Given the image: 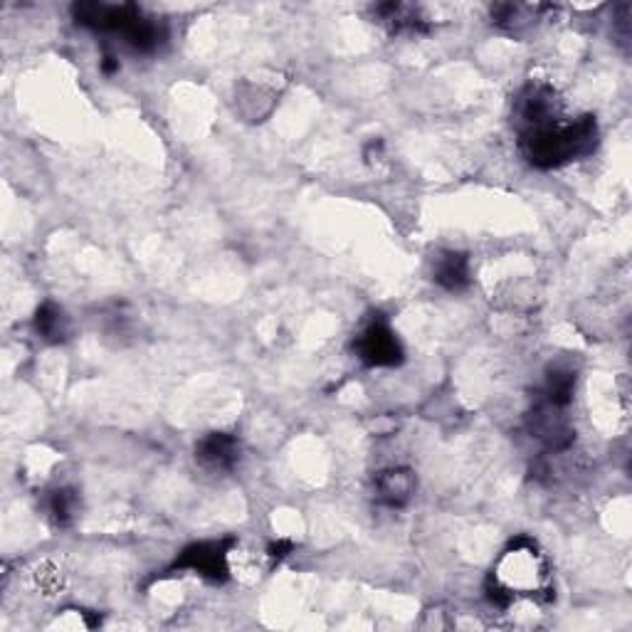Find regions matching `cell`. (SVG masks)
<instances>
[{"label": "cell", "mask_w": 632, "mask_h": 632, "mask_svg": "<svg viewBox=\"0 0 632 632\" xmlns=\"http://www.w3.org/2000/svg\"><path fill=\"white\" fill-rule=\"evenodd\" d=\"M549 561L536 549L534 541L516 539L507 551L499 556L492 576L487 583V595L499 608H509L521 595H549Z\"/></svg>", "instance_id": "obj_1"}, {"label": "cell", "mask_w": 632, "mask_h": 632, "mask_svg": "<svg viewBox=\"0 0 632 632\" xmlns=\"http://www.w3.org/2000/svg\"><path fill=\"white\" fill-rule=\"evenodd\" d=\"M521 154L534 168L551 171L578 158L591 156L598 146V124L595 117L558 121L544 129L519 134Z\"/></svg>", "instance_id": "obj_2"}, {"label": "cell", "mask_w": 632, "mask_h": 632, "mask_svg": "<svg viewBox=\"0 0 632 632\" xmlns=\"http://www.w3.org/2000/svg\"><path fill=\"white\" fill-rule=\"evenodd\" d=\"M514 119L519 126V134L558 124V121H563L561 97L549 84H529L516 99Z\"/></svg>", "instance_id": "obj_3"}, {"label": "cell", "mask_w": 632, "mask_h": 632, "mask_svg": "<svg viewBox=\"0 0 632 632\" xmlns=\"http://www.w3.org/2000/svg\"><path fill=\"white\" fill-rule=\"evenodd\" d=\"M358 358L368 366L391 368L403 363V346H400L395 331L388 326V321L373 319L366 329L358 334L354 344Z\"/></svg>", "instance_id": "obj_4"}, {"label": "cell", "mask_w": 632, "mask_h": 632, "mask_svg": "<svg viewBox=\"0 0 632 632\" xmlns=\"http://www.w3.org/2000/svg\"><path fill=\"white\" fill-rule=\"evenodd\" d=\"M529 430L536 440L544 442L549 450H568L573 445V425L568 423L566 408L549 403V400L539 398L534 410L529 413Z\"/></svg>", "instance_id": "obj_5"}, {"label": "cell", "mask_w": 632, "mask_h": 632, "mask_svg": "<svg viewBox=\"0 0 632 632\" xmlns=\"http://www.w3.org/2000/svg\"><path fill=\"white\" fill-rule=\"evenodd\" d=\"M228 553H230V541H205V544L188 546L173 568L193 571V573H198V576L210 578V581H225L230 573Z\"/></svg>", "instance_id": "obj_6"}, {"label": "cell", "mask_w": 632, "mask_h": 632, "mask_svg": "<svg viewBox=\"0 0 632 632\" xmlns=\"http://www.w3.org/2000/svg\"><path fill=\"white\" fill-rule=\"evenodd\" d=\"M196 460L208 470H233L240 460V442L228 433H210L196 445Z\"/></svg>", "instance_id": "obj_7"}, {"label": "cell", "mask_w": 632, "mask_h": 632, "mask_svg": "<svg viewBox=\"0 0 632 632\" xmlns=\"http://www.w3.org/2000/svg\"><path fill=\"white\" fill-rule=\"evenodd\" d=\"M415 487H418V479L408 467H393L376 477V494L388 507H405L413 499Z\"/></svg>", "instance_id": "obj_8"}, {"label": "cell", "mask_w": 632, "mask_h": 632, "mask_svg": "<svg viewBox=\"0 0 632 632\" xmlns=\"http://www.w3.org/2000/svg\"><path fill=\"white\" fill-rule=\"evenodd\" d=\"M435 282L447 292H460L470 284V257L462 252H442L435 260Z\"/></svg>", "instance_id": "obj_9"}, {"label": "cell", "mask_w": 632, "mask_h": 632, "mask_svg": "<svg viewBox=\"0 0 632 632\" xmlns=\"http://www.w3.org/2000/svg\"><path fill=\"white\" fill-rule=\"evenodd\" d=\"M376 15L393 33H425L428 30V23L415 5L383 3L376 8Z\"/></svg>", "instance_id": "obj_10"}, {"label": "cell", "mask_w": 632, "mask_h": 632, "mask_svg": "<svg viewBox=\"0 0 632 632\" xmlns=\"http://www.w3.org/2000/svg\"><path fill=\"white\" fill-rule=\"evenodd\" d=\"M124 40L126 45L134 47L136 52H154L163 45V40H166V28L141 13L139 18L126 28Z\"/></svg>", "instance_id": "obj_11"}, {"label": "cell", "mask_w": 632, "mask_h": 632, "mask_svg": "<svg viewBox=\"0 0 632 632\" xmlns=\"http://www.w3.org/2000/svg\"><path fill=\"white\" fill-rule=\"evenodd\" d=\"M35 329H38V334L45 341L60 344V341H65L70 336V321H67L65 312L55 302H45L35 312Z\"/></svg>", "instance_id": "obj_12"}, {"label": "cell", "mask_w": 632, "mask_h": 632, "mask_svg": "<svg viewBox=\"0 0 632 632\" xmlns=\"http://www.w3.org/2000/svg\"><path fill=\"white\" fill-rule=\"evenodd\" d=\"M573 386H576V376L571 371H553L546 376L544 395L541 398L549 400V403L558 405V408H568L573 403Z\"/></svg>", "instance_id": "obj_13"}, {"label": "cell", "mask_w": 632, "mask_h": 632, "mask_svg": "<svg viewBox=\"0 0 632 632\" xmlns=\"http://www.w3.org/2000/svg\"><path fill=\"white\" fill-rule=\"evenodd\" d=\"M52 516H55V521L60 526H67L72 519H75V512H77V497L72 489H60V492H55V497H52Z\"/></svg>", "instance_id": "obj_14"}, {"label": "cell", "mask_w": 632, "mask_h": 632, "mask_svg": "<svg viewBox=\"0 0 632 632\" xmlns=\"http://www.w3.org/2000/svg\"><path fill=\"white\" fill-rule=\"evenodd\" d=\"M289 551H292V544H289V541H279V544L270 546V556L272 558H284Z\"/></svg>", "instance_id": "obj_15"}, {"label": "cell", "mask_w": 632, "mask_h": 632, "mask_svg": "<svg viewBox=\"0 0 632 632\" xmlns=\"http://www.w3.org/2000/svg\"><path fill=\"white\" fill-rule=\"evenodd\" d=\"M119 70V62L114 60L112 55H107L102 60V72H107V75H112V72H117Z\"/></svg>", "instance_id": "obj_16"}]
</instances>
